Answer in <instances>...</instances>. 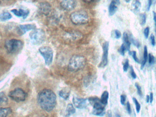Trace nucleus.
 Wrapping results in <instances>:
<instances>
[{"mask_svg": "<svg viewBox=\"0 0 156 117\" xmlns=\"http://www.w3.org/2000/svg\"><path fill=\"white\" fill-rule=\"evenodd\" d=\"M70 94V90L68 88L60 90L59 95L61 98L65 100H67L69 98Z\"/></svg>", "mask_w": 156, "mask_h": 117, "instance_id": "18", "label": "nucleus"}, {"mask_svg": "<svg viewBox=\"0 0 156 117\" xmlns=\"http://www.w3.org/2000/svg\"><path fill=\"white\" fill-rule=\"evenodd\" d=\"M129 54L130 55L132 56L133 57V59H134L135 61L137 63H140L139 60L138 58L137 57L136 52L135 51H129Z\"/></svg>", "mask_w": 156, "mask_h": 117, "instance_id": "28", "label": "nucleus"}, {"mask_svg": "<svg viewBox=\"0 0 156 117\" xmlns=\"http://www.w3.org/2000/svg\"><path fill=\"white\" fill-rule=\"evenodd\" d=\"M35 28H36V26L31 24L20 25L18 27V33L21 35H23L26 32L32 29H35Z\"/></svg>", "mask_w": 156, "mask_h": 117, "instance_id": "13", "label": "nucleus"}, {"mask_svg": "<svg viewBox=\"0 0 156 117\" xmlns=\"http://www.w3.org/2000/svg\"><path fill=\"white\" fill-rule=\"evenodd\" d=\"M106 117H112V112H111V111L109 110L108 111Z\"/></svg>", "mask_w": 156, "mask_h": 117, "instance_id": "43", "label": "nucleus"}, {"mask_svg": "<svg viewBox=\"0 0 156 117\" xmlns=\"http://www.w3.org/2000/svg\"><path fill=\"white\" fill-rule=\"evenodd\" d=\"M152 3V0H148V1L147 5V10L149 11L150 9Z\"/></svg>", "mask_w": 156, "mask_h": 117, "instance_id": "40", "label": "nucleus"}, {"mask_svg": "<svg viewBox=\"0 0 156 117\" xmlns=\"http://www.w3.org/2000/svg\"><path fill=\"white\" fill-rule=\"evenodd\" d=\"M108 49H109V42L106 41L103 45V56H102V60L99 65V67L104 68L107 65L108 63Z\"/></svg>", "mask_w": 156, "mask_h": 117, "instance_id": "8", "label": "nucleus"}, {"mask_svg": "<svg viewBox=\"0 0 156 117\" xmlns=\"http://www.w3.org/2000/svg\"><path fill=\"white\" fill-rule=\"evenodd\" d=\"M94 115L96 116H104L105 113V108H101L98 109H93V112H92Z\"/></svg>", "mask_w": 156, "mask_h": 117, "instance_id": "22", "label": "nucleus"}, {"mask_svg": "<svg viewBox=\"0 0 156 117\" xmlns=\"http://www.w3.org/2000/svg\"><path fill=\"white\" fill-rule=\"evenodd\" d=\"M154 1H155V0H154Z\"/></svg>", "mask_w": 156, "mask_h": 117, "instance_id": "49", "label": "nucleus"}, {"mask_svg": "<svg viewBox=\"0 0 156 117\" xmlns=\"http://www.w3.org/2000/svg\"><path fill=\"white\" fill-rule=\"evenodd\" d=\"M83 35L81 33L78 31H71L66 33L65 35V38L69 41H76L82 39Z\"/></svg>", "mask_w": 156, "mask_h": 117, "instance_id": "10", "label": "nucleus"}, {"mask_svg": "<svg viewBox=\"0 0 156 117\" xmlns=\"http://www.w3.org/2000/svg\"><path fill=\"white\" fill-rule=\"evenodd\" d=\"M132 10L134 12H139L141 7V4L140 2L138 0L134 1L132 4Z\"/></svg>", "mask_w": 156, "mask_h": 117, "instance_id": "21", "label": "nucleus"}, {"mask_svg": "<svg viewBox=\"0 0 156 117\" xmlns=\"http://www.w3.org/2000/svg\"><path fill=\"white\" fill-rule=\"evenodd\" d=\"M12 15L9 12H3L0 14V20L2 21H5L9 20L12 18Z\"/></svg>", "mask_w": 156, "mask_h": 117, "instance_id": "24", "label": "nucleus"}, {"mask_svg": "<svg viewBox=\"0 0 156 117\" xmlns=\"http://www.w3.org/2000/svg\"><path fill=\"white\" fill-rule=\"evenodd\" d=\"M12 110L10 108H0V117H7L11 112Z\"/></svg>", "mask_w": 156, "mask_h": 117, "instance_id": "17", "label": "nucleus"}, {"mask_svg": "<svg viewBox=\"0 0 156 117\" xmlns=\"http://www.w3.org/2000/svg\"><path fill=\"white\" fill-rule=\"evenodd\" d=\"M30 38L34 44L38 45L44 42L45 39V32L41 29H34L30 34Z\"/></svg>", "mask_w": 156, "mask_h": 117, "instance_id": "5", "label": "nucleus"}, {"mask_svg": "<svg viewBox=\"0 0 156 117\" xmlns=\"http://www.w3.org/2000/svg\"><path fill=\"white\" fill-rule=\"evenodd\" d=\"M148 62L150 65H152L155 63V57L151 54H149V55H148Z\"/></svg>", "mask_w": 156, "mask_h": 117, "instance_id": "29", "label": "nucleus"}, {"mask_svg": "<svg viewBox=\"0 0 156 117\" xmlns=\"http://www.w3.org/2000/svg\"><path fill=\"white\" fill-rule=\"evenodd\" d=\"M39 52L44 58L45 63L47 66H50L53 61V51L49 46H43L40 48Z\"/></svg>", "mask_w": 156, "mask_h": 117, "instance_id": "6", "label": "nucleus"}, {"mask_svg": "<svg viewBox=\"0 0 156 117\" xmlns=\"http://www.w3.org/2000/svg\"><path fill=\"white\" fill-rule=\"evenodd\" d=\"M112 1L116 3L118 5L119 4V0H112Z\"/></svg>", "mask_w": 156, "mask_h": 117, "instance_id": "46", "label": "nucleus"}, {"mask_svg": "<svg viewBox=\"0 0 156 117\" xmlns=\"http://www.w3.org/2000/svg\"><path fill=\"white\" fill-rule=\"evenodd\" d=\"M23 42L20 40L12 39L7 40L5 44V48L9 54H16L23 47Z\"/></svg>", "mask_w": 156, "mask_h": 117, "instance_id": "4", "label": "nucleus"}, {"mask_svg": "<svg viewBox=\"0 0 156 117\" xmlns=\"http://www.w3.org/2000/svg\"><path fill=\"white\" fill-rule=\"evenodd\" d=\"M126 51H127L126 48V47L125 45L123 44L120 46V48H119V53H120L121 55L124 56L125 55Z\"/></svg>", "mask_w": 156, "mask_h": 117, "instance_id": "31", "label": "nucleus"}, {"mask_svg": "<svg viewBox=\"0 0 156 117\" xmlns=\"http://www.w3.org/2000/svg\"><path fill=\"white\" fill-rule=\"evenodd\" d=\"M39 9L41 13L47 16L49 15L51 11V6L49 3L44 2L40 4Z\"/></svg>", "mask_w": 156, "mask_h": 117, "instance_id": "12", "label": "nucleus"}, {"mask_svg": "<svg viewBox=\"0 0 156 117\" xmlns=\"http://www.w3.org/2000/svg\"><path fill=\"white\" fill-rule=\"evenodd\" d=\"M133 101L135 103V105H136V112L137 113H139L140 111V105L138 101L136 99V98H133Z\"/></svg>", "mask_w": 156, "mask_h": 117, "instance_id": "30", "label": "nucleus"}, {"mask_svg": "<svg viewBox=\"0 0 156 117\" xmlns=\"http://www.w3.org/2000/svg\"><path fill=\"white\" fill-rule=\"evenodd\" d=\"M9 96L10 98L17 102L23 101L25 100L27 93L20 88H17L9 93Z\"/></svg>", "mask_w": 156, "mask_h": 117, "instance_id": "7", "label": "nucleus"}, {"mask_svg": "<svg viewBox=\"0 0 156 117\" xmlns=\"http://www.w3.org/2000/svg\"><path fill=\"white\" fill-rule=\"evenodd\" d=\"M37 100L42 109L50 112L56 106V96L52 90L45 89L40 91L38 94Z\"/></svg>", "mask_w": 156, "mask_h": 117, "instance_id": "1", "label": "nucleus"}, {"mask_svg": "<svg viewBox=\"0 0 156 117\" xmlns=\"http://www.w3.org/2000/svg\"><path fill=\"white\" fill-rule=\"evenodd\" d=\"M130 75L133 79H136V75L132 66L130 67Z\"/></svg>", "mask_w": 156, "mask_h": 117, "instance_id": "36", "label": "nucleus"}, {"mask_svg": "<svg viewBox=\"0 0 156 117\" xmlns=\"http://www.w3.org/2000/svg\"><path fill=\"white\" fill-rule=\"evenodd\" d=\"M126 110L129 114H130L131 113V108H130V105L129 102L128 101L126 104Z\"/></svg>", "mask_w": 156, "mask_h": 117, "instance_id": "39", "label": "nucleus"}, {"mask_svg": "<svg viewBox=\"0 0 156 117\" xmlns=\"http://www.w3.org/2000/svg\"><path fill=\"white\" fill-rule=\"evenodd\" d=\"M70 19L74 24L83 25L88 23L89 16L85 11H77L71 13Z\"/></svg>", "mask_w": 156, "mask_h": 117, "instance_id": "3", "label": "nucleus"}, {"mask_svg": "<svg viewBox=\"0 0 156 117\" xmlns=\"http://www.w3.org/2000/svg\"><path fill=\"white\" fill-rule=\"evenodd\" d=\"M76 5V0H62L61 3V7L66 11H72Z\"/></svg>", "mask_w": 156, "mask_h": 117, "instance_id": "9", "label": "nucleus"}, {"mask_svg": "<svg viewBox=\"0 0 156 117\" xmlns=\"http://www.w3.org/2000/svg\"><path fill=\"white\" fill-rule=\"evenodd\" d=\"M115 117H121V116L118 113H116L115 115Z\"/></svg>", "mask_w": 156, "mask_h": 117, "instance_id": "47", "label": "nucleus"}, {"mask_svg": "<svg viewBox=\"0 0 156 117\" xmlns=\"http://www.w3.org/2000/svg\"><path fill=\"white\" fill-rule=\"evenodd\" d=\"M75 112L76 109L73 105L71 103L68 104L66 108V117H69L71 115H73L74 113H75Z\"/></svg>", "mask_w": 156, "mask_h": 117, "instance_id": "19", "label": "nucleus"}, {"mask_svg": "<svg viewBox=\"0 0 156 117\" xmlns=\"http://www.w3.org/2000/svg\"><path fill=\"white\" fill-rule=\"evenodd\" d=\"M11 12L16 16L22 17L24 19L27 18L30 14V11L29 10H25L22 9H20L19 10L16 9H12L11 10Z\"/></svg>", "mask_w": 156, "mask_h": 117, "instance_id": "14", "label": "nucleus"}, {"mask_svg": "<svg viewBox=\"0 0 156 117\" xmlns=\"http://www.w3.org/2000/svg\"><path fill=\"white\" fill-rule=\"evenodd\" d=\"M153 19H154L155 25L156 26V13L153 12Z\"/></svg>", "mask_w": 156, "mask_h": 117, "instance_id": "44", "label": "nucleus"}, {"mask_svg": "<svg viewBox=\"0 0 156 117\" xmlns=\"http://www.w3.org/2000/svg\"><path fill=\"white\" fill-rule=\"evenodd\" d=\"M8 98L3 92H0V104L8 102Z\"/></svg>", "mask_w": 156, "mask_h": 117, "instance_id": "25", "label": "nucleus"}, {"mask_svg": "<svg viewBox=\"0 0 156 117\" xmlns=\"http://www.w3.org/2000/svg\"><path fill=\"white\" fill-rule=\"evenodd\" d=\"M118 4L115 2L113 1L111 2L108 7V14L109 16H112L115 13L118 9Z\"/></svg>", "mask_w": 156, "mask_h": 117, "instance_id": "15", "label": "nucleus"}, {"mask_svg": "<svg viewBox=\"0 0 156 117\" xmlns=\"http://www.w3.org/2000/svg\"><path fill=\"white\" fill-rule=\"evenodd\" d=\"M129 67V63L128 59H126L123 65V70L125 72L127 71Z\"/></svg>", "mask_w": 156, "mask_h": 117, "instance_id": "32", "label": "nucleus"}, {"mask_svg": "<svg viewBox=\"0 0 156 117\" xmlns=\"http://www.w3.org/2000/svg\"><path fill=\"white\" fill-rule=\"evenodd\" d=\"M150 98V101H149L151 103H152V101H153V94L152 92L150 93V95L149 96Z\"/></svg>", "mask_w": 156, "mask_h": 117, "instance_id": "42", "label": "nucleus"}, {"mask_svg": "<svg viewBox=\"0 0 156 117\" xmlns=\"http://www.w3.org/2000/svg\"><path fill=\"white\" fill-rule=\"evenodd\" d=\"M150 39L151 45L154 46L155 45V37H154L153 34H151V35Z\"/></svg>", "mask_w": 156, "mask_h": 117, "instance_id": "38", "label": "nucleus"}, {"mask_svg": "<svg viewBox=\"0 0 156 117\" xmlns=\"http://www.w3.org/2000/svg\"><path fill=\"white\" fill-rule=\"evenodd\" d=\"M135 86H136V88L138 94H139L140 96L141 97V96H142V93L141 87H140V86L138 83H136Z\"/></svg>", "mask_w": 156, "mask_h": 117, "instance_id": "33", "label": "nucleus"}, {"mask_svg": "<svg viewBox=\"0 0 156 117\" xmlns=\"http://www.w3.org/2000/svg\"><path fill=\"white\" fill-rule=\"evenodd\" d=\"M150 32V28L149 27H147L144 29V34L145 36V37L146 38H147L148 37L149 34Z\"/></svg>", "mask_w": 156, "mask_h": 117, "instance_id": "35", "label": "nucleus"}, {"mask_svg": "<svg viewBox=\"0 0 156 117\" xmlns=\"http://www.w3.org/2000/svg\"><path fill=\"white\" fill-rule=\"evenodd\" d=\"M83 1L86 3H91L93 2H99L101 0H83Z\"/></svg>", "mask_w": 156, "mask_h": 117, "instance_id": "41", "label": "nucleus"}, {"mask_svg": "<svg viewBox=\"0 0 156 117\" xmlns=\"http://www.w3.org/2000/svg\"><path fill=\"white\" fill-rule=\"evenodd\" d=\"M129 39L130 42H131L136 47L138 48H139L140 47V44L139 41L136 40V39H135V38H134L132 36H129Z\"/></svg>", "mask_w": 156, "mask_h": 117, "instance_id": "26", "label": "nucleus"}, {"mask_svg": "<svg viewBox=\"0 0 156 117\" xmlns=\"http://www.w3.org/2000/svg\"><path fill=\"white\" fill-rule=\"evenodd\" d=\"M146 23V15L145 14H141L140 16V23L141 25L143 26Z\"/></svg>", "mask_w": 156, "mask_h": 117, "instance_id": "27", "label": "nucleus"}, {"mask_svg": "<svg viewBox=\"0 0 156 117\" xmlns=\"http://www.w3.org/2000/svg\"><path fill=\"white\" fill-rule=\"evenodd\" d=\"M147 98V103H148L150 101L149 96V95H147V98Z\"/></svg>", "mask_w": 156, "mask_h": 117, "instance_id": "45", "label": "nucleus"}, {"mask_svg": "<svg viewBox=\"0 0 156 117\" xmlns=\"http://www.w3.org/2000/svg\"><path fill=\"white\" fill-rule=\"evenodd\" d=\"M148 59V52L147 48V46H145L144 48V54H143V59L141 63V69H143V68L145 66L147 60Z\"/></svg>", "mask_w": 156, "mask_h": 117, "instance_id": "23", "label": "nucleus"}, {"mask_svg": "<svg viewBox=\"0 0 156 117\" xmlns=\"http://www.w3.org/2000/svg\"><path fill=\"white\" fill-rule=\"evenodd\" d=\"M123 41H124V44L126 47V48L127 51H129L130 47V42L129 41V36L128 34L126 32H125L123 34Z\"/></svg>", "mask_w": 156, "mask_h": 117, "instance_id": "16", "label": "nucleus"}, {"mask_svg": "<svg viewBox=\"0 0 156 117\" xmlns=\"http://www.w3.org/2000/svg\"><path fill=\"white\" fill-rule=\"evenodd\" d=\"M86 64V59L80 55H74L70 58L68 65V69L71 72H76L83 69Z\"/></svg>", "mask_w": 156, "mask_h": 117, "instance_id": "2", "label": "nucleus"}, {"mask_svg": "<svg viewBox=\"0 0 156 117\" xmlns=\"http://www.w3.org/2000/svg\"><path fill=\"white\" fill-rule=\"evenodd\" d=\"M108 97H109V93L107 91H105L102 93L100 100L103 105H106L107 104Z\"/></svg>", "mask_w": 156, "mask_h": 117, "instance_id": "20", "label": "nucleus"}, {"mask_svg": "<svg viewBox=\"0 0 156 117\" xmlns=\"http://www.w3.org/2000/svg\"><path fill=\"white\" fill-rule=\"evenodd\" d=\"M73 101L75 107L78 109L85 108L88 105L87 99L75 97L73 98Z\"/></svg>", "mask_w": 156, "mask_h": 117, "instance_id": "11", "label": "nucleus"}, {"mask_svg": "<svg viewBox=\"0 0 156 117\" xmlns=\"http://www.w3.org/2000/svg\"><path fill=\"white\" fill-rule=\"evenodd\" d=\"M126 98V97L125 95H122L120 96V102L122 105H125Z\"/></svg>", "mask_w": 156, "mask_h": 117, "instance_id": "37", "label": "nucleus"}, {"mask_svg": "<svg viewBox=\"0 0 156 117\" xmlns=\"http://www.w3.org/2000/svg\"><path fill=\"white\" fill-rule=\"evenodd\" d=\"M114 34H115V38L116 39H119L121 37V32L119 30H115L114 31Z\"/></svg>", "mask_w": 156, "mask_h": 117, "instance_id": "34", "label": "nucleus"}, {"mask_svg": "<svg viewBox=\"0 0 156 117\" xmlns=\"http://www.w3.org/2000/svg\"><path fill=\"white\" fill-rule=\"evenodd\" d=\"M130 1V0H125V2H129Z\"/></svg>", "mask_w": 156, "mask_h": 117, "instance_id": "48", "label": "nucleus"}]
</instances>
